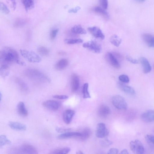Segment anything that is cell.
<instances>
[{
    "label": "cell",
    "mask_w": 154,
    "mask_h": 154,
    "mask_svg": "<svg viewBox=\"0 0 154 154\" xmlns=\"http://www.w3.org/2000/svg\"><path fill=\"white\" fill-rule=\"evenodd\" d=\"M14 63L21 65L22 63L19 59L18 54L15 50L7 47L0 51V63L8 65Z\"/></svg>",
    "instance_id": "cell-1"
},
{
    "label": "cell",
    "mask_w": 154,
    "mask_h": 154,
    "mask_svg": "<svg viewBox=\"0 0 154 154\" xmlns=\"http://www.w3.org/2000/svg\"><path fill=\"white\" fill-rule=\"evenodd\" d=\"M26 74L31 79L38 82H50L49 78L39 70L33 69H28Z\"/></svg>",
    "instance_id": "cell-2"
},
{
    "label": "cell",
    "mask_w": 154,
    "mask_h": 154,
    "mask_svg": "<svg viewBox=\"0 0 154 154\" xmlns=\"http://www.w3.org/2000/svg\"><path fill=\"white\" fill-rule=\"evenodd\" d=\"M20 51L21 55L30 62L38 63L41 61V58L34 51L22 49Z\"/></svg>",
    "instance_id": "cell-3"
},
{
    "label": "cell",
    "mask_w": 154,
    "mask_h": 154,
    "mask_svg": "<svg viewBox=\"0 0 154 154\" xmlns=\"http://www.w3.org/2000/svg\"><path fill=\"white\" fill-rule=\"evenodd\" d=\"M112 102L114 106L120 110H125L127 104L125 99L119 95L114 96L112 98Z\"/></svg>",
    "instance_id": "cell-4"
},
{
    "label": "cell",
    "mask_w": 154,
    "mask_h": 154,
    "mask_svg": "<svg viewBox=\"0 0 154 154\" xmlns=\"http://www.w3.org/2000/svg\"><path fill=\"white\" fill-rule=\"evenodd\" d=\"M130 148L135 154H141L144 152V148L141 142L138 140H132L130 142Z\"/></svg>",
    "instance_id": "cell-5"
},
{
    "label": "cell",
    "mask_w": 154,
    "mask_h": 154,
    "mask_svg": "<svg viewBox=\"0 0 154 154\" xmlns=\"http://www.w3.org/2000/svg\"><path fill=\"white\" fill-rule=\"evenodd\" d=\"M109 131L105 125L103 123L98 124L95 132L96 136L98 138H103L107 136Z\"/></svg>",
    "instance_id": "cell-6"
},
{
    "label": "cell",
    "mask_w": 154,
    "mask_h": 154,
    "mask_svg": "<svg viewBox=\"0 0 154 154\" xmlns=\"http://www.w3.org/2000/svg\"><path fill=\"white\" fill-rule=\"evenodd\" d=\"M83 47L95 53H99L101 51L100 45L96 42L91 40L84 43Z\"/></svg>",
    "instance_id": "cell-7"
},
{
    "label": "cell",
    "mask_w": 154,
    "mask_h": 154,
    "mask_svg": "<svg viewBox=\"0 0 154 154\" xmlns=\"http://www.w3.org/2000/svg\"><path fill=\"white\" fill-rule=\"evenodd\" d=\"M42 105L45 107L53 111L57 110L61 105V103L54 100H49L43 102Z\"/></svg>",
    "instance_id": "cell-8"
},
{
    "label": "cell",
    "mask_w": 154,
    "mask_h": 154,
    "mask_svg": "<svg viewBox=\"0 0 154 154\" xmlns=\"http://www.w3.org/2000/svg\"><path fill=\"white\" fill-rule=\"evenodd\" d=\"M18 151L21 153L23 154H36L38 153L37 150L34 147L27 144L21 146L18 149Z\"/></svg>",
    "instance_id": "cell-9"
},
{
    "label": "cell",
    "mask_w": 154,
    "mask_h": 154,
    "mask_svg": "<svg viewBox=\"0 0 154 154\" xmlns=\"http://www.w3.org/2000/svg\"><path fill=\"white\" fill-rule=\"evenodd\" d=\"M106 61L112 66L116 68H119L120 65L118 61L115 56L111 52L107 53L105 56Z\"/></svg>",
    "instance_id": "cell-10"
},
{
    "label": "cell",
    "mask_w": 154,
    "mask_h": 154,
    "mask_svg": "<svg viewBox=\"0 0 154 154\" xmlns=\"http://www.w3.org/2000/svg\"><path fill=\"white\" fill-rule=\"evenodd\" d=\"M88 29L90 33L94 37L104 39L105 36L101 29L97 26L89 27Z\"/></svg>",
    "instance_id": "cell-11"
},
{
    "label": "cell",
    "mask_w": 154,
    "mask_h": 154,
    "mask_svg": "<svg viewBox=\"0 0 154 154\" xmlns=\"http://www.w3.org/2000/svg\"><path fill=\"white\" fill-rule=\"evenodd\" d=\"M154 112L152 109H149L144 112L141 115V119L146 122H153L154 119Z\"/></svg>",
    "instance_id": "cell-12"
},
{
    "label": "cell",
    "mask_w": 154,
    "mask_h": 154,
    "mask_svg": "<svg viewBox=\"0 0 154 154\" xmlns=\"http://www.w3.org/2000/svg\"><path fill=\"white\" fill-rule=\"evenodd\" d=\"M75 114V112L73 110H65L63 113V119L64 122L66 124H69Z\"/></svg>",
    "instance_id": "cell-13"
},
{
    "label": "cell",
    "mask_w": 154,
    "mask_h": 154,
    "mask_svg": "<svg viewBox=\"0 0 154 154\" xmlns=\"http://www.w3.org/2000/svg\"><path fill=\"white\" fill-rule=\"evenodd\" d=\"M8 125L12 129L18 131H24L26 128L25 125L17 122L10 121L8 123Z\"/></svg>",
    "instance_id": "cell-14"
},
{
    "label": "cell",
    "mask_w": 154,
    "mask_h": 154,
    "mask_svg": "<svg viewBox=\"0 0 154 154\" xmlns=\"http://www.w3.org/2000/svg\"><path fill=\"white\" fill-rule=\"evenodd\" d=\"M79 78L78 75L73 74L71 78V87L72 92L76 91L79 88Z\"/></svg>",
    "instance_id": "cell-15"
},
{
    "label": "cell",
    "mask_w": 154,
    "mask_h": 154,
    "mask_svg": "<svg viewBox=\"0 0 154 154\" xmlns=\"http://www.w3.org/2000/svg\"><path fill=\"white\" fill-rule=\"evenodd\" d=\"M110 110L109 107L105 105H101L99 107L98 113L102 118L106 117L110 113Z\"/></svg>",
    "instance_id": "cell-16"
},
{
    "label": "cell",
    "mask_w": 154,
    "mask_h": 154,
    "mask_svg": "<svg viewBox=\"0 0 154 154\" xmlns=\"http://www.w3.org/2000/svg\"><path fill=\"white\" fill-rule=\"evenodd\" d=\"M140 61L142 66L144 73H146L149 72L151 70V67L147 59L144 57H141Z\"/></svg>",
    "instance_id": "cell-17"
},
{
    "label": "cell",
    "mask_w": 154,
    "mask_h": 154,
    "mask_svg": "<svg viewBox=\"0 0 154 154\" xmlns=\"http://www.w3.org/2000/svg\"><path fill=\"white\" fill-rule=\"evenodd\" d=\"M143 39L149 47H154V39L153 35L149 34H144L143 35Z\"/></svg>",
    "instance_id": "cell-18"
},
{
    "label": "cell",
    "mask_w": 154,
    "mask_h": 154,
    "mask_svg": "<svg viewBox=\"0 0 154 154\" xmlns=\"http://www.w3.org/2000/svg\"><path fill=\"white\" fill-rule=\"evenodd\" d=\"M118 85L120 88L125 93L131 95L135 94V91L131 87L121 83H119Z\"/></svg>",
    "instance_id": "cell-19"
},
{
    "label": "cell",
    "mask_w": 154,
    "mask_h": 154,
    "mask_svg": "<svg viewBox=\"0 0 154 154\" xmlns=\"http://www.w3.org/2000/svg\"><path fill=\"white\" fill-rule=\"evenodd\" d=\"M17 112L20 115L23 116H26L28 114V111L26 109L24 103L22 102H19L17 107Z\"/></svg>",
    "instance_id": "cell-20"
},
{
    "label": "cell",
    "mask_w": 154,
    "mask_h": 154,
    "mask_svg": "<svg viewBox=\"0 0 154 154\" xmlns=\"http://www.w3.org/2000/svg\"><path fill=\"white\" fill-rule=\"evenodd\" d=\"M93 11L101 15L106 19H109V16L105 10L102 7L96 6L93 8Z\"/></svg>",
    "instance_id": "cell-21"
},
{
    "label": "cell",
    "mask_w": 154,
    "mask_h": 154,
    "mask_svg": "<svg viewBox=\"0 0 154 154\" xmlns=\"http://www.w3.org/2000/svg\"><path fill=\"white\" fill-rule=\"evenodd\" d=\"M68 64V60L66 59L60 60L55 65L56 69L58 70H63L66 68Z\"/></svg>",
    "instance_id": "cell-22"
},
{
    "label": "cell",
    "mask_w": 154,
    "mask_h": 154,
    "mask_svg": "<svg viewBox=\"0 0 154 154\" xmlns=\"http://www.w3.org/2000/svg\"><path fill=\"white\" fill-rule=\"evenodd\" d=\"M81 133V135L79 137V139L82 141H85L91 136V132L89 128H85Z\"/></svg>",
    "instance_id": "cell-23"
},
{
    "label": "cell",
    "mask_w": 154,
    "mask_h": 154,
    "mask_svg": "<svg viewBox=\"0 0 154 154\" xmlns=\"http://www.w3.org/2000/svg\"><path fill=\"white\" fill-rule=\"evenodd\" d=\"M81 135V133L75 132H67L63 133L59 135L57 138L58 139H65L73 137H79Z\"/></svg>",
    "instance_id": "cell-24"
},
{
    "label": "cell",
    "mask_w": 154,
    "mask_h": 154,
    "mask_svg": "<svg viewBox=\"0 0 154 154\" xmlns=\"http://www.w3.org/2000/svg\"><path fill=\"white\" fill-rule=\"evenodd\" d=\"M10 72L8 65L6 64L2 65L0 67V75L5 79L8 76Z\"/></svg>",
    "instance_id": "cell-25"
},
{
    "label": "cell",
    "mask_w": 154,
    "mask_h": 154,
    "mask_svg": "<svg viewBox=\"0 0 154 154\" xmlns=\"http://www.w3.org/2000/svg\"><path fill=\"white\" fill-rule=\"evenodd\" d=\"M109 40L111 44L117 47L119 46L122 42V39L115 34L111 36Z\"/></svg>",
    "instance_id": "cell-26"
},
{
    "label": "cell",
    "mask_w": 154,
    "mask_h": 154,
    "mask_svg": "<svg viewBox=\"0 0 154 154\" xmlns=\"http://www.w3.org/2000/svg\"><path fill=\"white\" fill-rule=\"evenodd\" d=\"M71 31L75 34H84L87 33L86 31L79 25L74 26L71 29Z\"/></svg>",
    "instance_id": "cell-27"
},
{
    "label": "cell",
    "mask_w": 154,
    "mask_h": 154,
    "mask_svg": "<svg viewBox=\"0 0 154 154\" xmlns=\"http://www.w3.org/2000/svg\"><path fill=\"white\" fill-rule=\"evenodd\" d=\"M22 2L27 11L34 7V0H22Z\"/></svg>",
    "instance_id": "cell-28"
},
{
    "label": "cell",
    "mask_w": 154,
    "mask_h": 154,
    "mask_svg": "<svg viewBox=\"0 0 154 154\" xmlns=\"http://www.w3.org/2000/svg\"><path fill=\"white\" fill-rule=\"evenodd\" d=\"M11 143V141L7 138L5 135H0V148H2L5 145L10 144Z\"/></svg>",
    "instance_id": "cell-29"
},
{
    "label": "cell",
    "mask_w": 154,
    "mask_h": 154,
    "mask_svg": "<svg viewBox=\"0 0 154 154\" xmlns=\"http://www.w3.org/2000/svg\"><path fill=\"white\" fill-rule=\"evenodd\" d=\"M88 84L87 83L84 84L82 89L83 98L86 99L91 97L88 91Z\"/></svg>",
    "instance_id": "cell-30"
},
{
    "label": "cell",
    "mask_w": 154,
    "mask_h": 154,
    "mask_svg": "<svg viewBox=\"0 0 154 154\" xmlns=\"http://www.w3.org/2000/svg\"><path fill=\"white\" fill-rule=\"evenodd\" d=\"M70 150V149L69 148L65 147L55 150L51 152V153L55 154H66L68 153Z\"/></svg>",
    "instance_id": "cell-31"
},
{
    "label": "cell",
    "mask_w": 154,
    "mask_h": 154,
    "mask_svg": "<svg viewBox=\"0 0 154 154\" xmlns=\"http://www.w3.org/2000/svg\"><path fill=\"white\" fill-rule=\"evenodd\" d=\"M64 41L67 44H73L82 43L83 42V40L82 39L80 38H66L64 39Z\"/></svg>",
    "instance_id": "cell-32"
},
{
    "label": "cell",
    "mask_w": 154,
    "mask_h": 154,
    "mask_svg": "<svg viewBox=\"0 0 154 154\" xmlns=\"http://www.w3.org/2000/svg\"><path fill=\"white\" fill-rule=\"evenodd\" d=\"M38 53L43 56H47L49 54V50L47 48L44 47H39L38 49Z\"/></svg>",
    "instance_id": "cell-33"
},
{
    "label": "cell",
    "mask_w": 154,
    "mask_h": 154,
    "mask_svg": "<svg viewBox=\"0 0 154 154\" xmlns=\"http://www.w3.org/2000/svg\"><path fill=\"white\" fill-rule=\"evenodd\" d=\"M0 10L6 14L9 13V10L7 6L3 2L0 1Z\"/></svg>",
    "instance_id": "cell-34"
},
{
    "label": "cell",
    "mask_w": 154,
    "mask_h": 154,
    "mask_svg": "<svg viewBox=\"0 0 154 154\" xmlns=\"http://www.w3.org/2000/svg\"><path fill=\"white\" fill-rule=\"evenodd\" d=\"M146 140L147 142L149 144L153 146L154 137L152 134H147L145 137Z\"/></svg>",
    "instance_id": "cell-35"
},
{
    "label": "cell",
    "mask_w": 154,
    "mask_h": 154,
    "mask_svg": "<svg viewBox=\"0 0 154 154\" xmlns=\"http://www.w3.org/2000/svg\"><path fill=\"white\" fill-rule=\"evenodd\" d=\"M119 80L122 82L128 83L129 81V79L128 76L125 74H122L119 76Z\"/></svg>",
    "instance_id": "cell-36"
},
{
    "label": "cell",
    "mask_w": 154,
    "mask_h": 154,
    "mask_svg": "<svg viewBox=\"0 0 154 154\" xmlns=\"http://www.w3.org/2000/svg\"><path fill=\"white\" fill-rule=\"evenodd\" d=\"M101 145L104 147H107L112 144V142L107 139H105L101 142Z\"/></svg>",
    "instance_id": "cell-37"
},
{
    "label": "cell",
    "mask_w": 154,
    "mask_h": 154,
    "mask_svg": "<svg viewBox=\"0 0 154 154\" xmlns=\"http://www.w3.org/2000/svg\"><path fill=\"white\" fill-rule=\"evenodd\" d=\"M99 2L102 8L105 9H106L107 8L108 0H99Z\"/></svg>",
    "instance_id": "cell-38"
},
{
    "label": "cell",
    "mask_w": 154,
    "mask_h": 154,
    "mask_svg": "<svg viewBox=\"0 0 154 154\" xmlns=\"http://www.w3.org/2000/svg\"><path fill=\"white\" fill-rule=\"evenodd\" d=\"M58 30L57 29H55L52 30L50 33V38L51 40H53L56 37Z\"/></svg>",
    "instance_id": "cell-39"
},
{
    "label": "cell",
    "mask_w": 154,
    "mask_h": 154,
    "mask_svg": "<svg viewBox=\"0 0 154 154\" xmlns=\"http://www.w3.org/2000/svg\"><path fill=\"white\" fill-rule=\"evenodd\" d=\"M71 130V128H56V131L59 133H64L68 132L70 131Z\"/></svg>",
    "instance_id": "cell-40"
},
{
    "label": "cell",
    "mask_w": 154,
    "mask_h": 154,
    "mask_svg": "<svg viewBox=\"0 0 154 154\" xmlns=\"http://www.w3.org/2000/svg\"><path fill=\"white\" fill-rule=\"evenodd\" d=\"M126 59L128 61L134 64H137L138 63V61L137 60L129 56H127Z\"/></svg>",
    "instance_id": "cell-41"
},
{
    "label": "cell",
    "mask_w": 154,
    "mask_h": 154,
    "mask_svg": "<svg viewBox=\"0 0 154 154\" xmlns=\"http://www.w3.org/2000/svg\"><path fill=\"white\" fill-rule=\"evenodd\" d=\"M54 98L59 99H66L68 98V97L66 95H55L53 96Z\"/></svg>",
    "instance_id": "cell-42"
},
{
    "label": "cell",
    "mask_w": 154,
    "mask_h": 154,
    "mask_svg": "<svg viewBox=\"0 0 154 154\" xmlns=\"http://www.w3.org/2000/svg\"><path fill=\"white\" fill-rule=\"evenodd\" d=\"M119 150L116 148H111L108 151L107 154H116L118 153Z\"/></svg>",
    "instance_id": "cell-43"
},
{
    "label": "cell",
    "mask_w": 154,
    "mask_h": 154,
    "mask_svg": "<svg viewBox=\"0 0 154 154\" xmlns=\"http://www.w3.org/2000/svg\"><path fill=\"white\" fill-rule=\"evenodd\" d=\"M80 9L79 7L78 6L76 8L69 10L68 11L69 13H76L77 11Z\"/></svg>",
    "instance_id": "cell-44"
},
{
    "label": "cell",
    "mask_w": 154,
    "mask_h": 154,
    "mask_svg": "<svg viewBox=\"0 0 154 154\" xmlns=\"http://www.w3.org/2000/svg\"><path fill=\"white\" fill-rule=\"evenodd\" d=\"M120 153L122 154H129V153L128 152V150L127 149H125L122 150L121 151Z\"/></svg>",
    "instance_id": "cell-45"
},
{
    "label": "cell",
    "mask_w": 154,
    "mask_h": 154,
    "mask_svg": "<svg viewBox=\"0 0 154 154\" xmlns=\"http://www.w3.org/2000/svg\"><path fill=\"white\" fill-rule=\"evenodd\" d=\"M12 3L13 7L14 9H15L16 7V3L15 0H10Z\"/></svg>",
    "instance_id": "cell-46"
},
{
    "label": "cell",
    "mask_w": 154,
    "mask_h": 154,
    "mask_svg": "<svg viewBox=\"0 0 154 154\" xmlns=\"http://www.w3.org/2000/svg\"><path fill=\"white\" fill-rule=\"evenodd\" d=\"M135 1L139 2H145L146 0H134Z\"/></svg>",
    "instance_id": "cell-47"
},
{
    "label": "cell",
    "mask_w": 154,
    "mask_h": 154,
    "mask_svg": "<svg viewBox=\"0 0 154 154\" xmlns=\"http://www.w3.org/2000/svg\"><path fill=\"white\" fill-rule=\"evenodd\" d=\"M77 154H83V152H82L81 151H79L77 152L76 153Z\"/></svg>",
    "instance_id": "cell-48"
},
{
    "label": "cell",
    "mask_w": 154,
    "mask_h": 154,
    "mask_svg": "<svg viewBox=\"0 0 154 154\" xmlns=\"http://www.w3.org/2000/svg\"><path fill=\"white\" fill-rule=\"evenodd\" d=\"M2 98V94L1 92H0V102Z\"/></svg>",
    "instance_id": "cell-49"
}]
</instances>
